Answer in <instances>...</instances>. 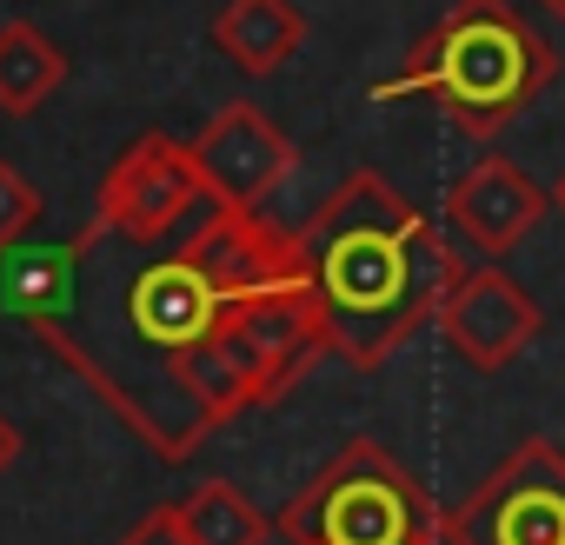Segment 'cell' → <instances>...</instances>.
I'll return each mask as SVG.
<instances>
[{
	"label": "cell",
	"instance_id": "obj_1",
	"mask_svg": "<svg viewBox=\"0 0 565 545\" xmlns=\"http://www.w3.org/2000/svg\"><path fill=\"white\" fill-rule=\"evenodd\" d=\"M307 300L327 327V353L353 373H380L426 320H439L459 280V246L373 167H353L300 226Z\"/></svg>",
	"mask_w": 565,
	"mask_h": 545
},
{
	"label": "cell",
	"instance_id": "obj_2",
	"mask_svg": "<svg viewBox=\"0 0 565 545\" xmlns=\"http://www.w3.org/2000/svg\"><path fill=\"white\" fill-rule=\"evenodd\" d=\"M0 300L14 320H28L167 466L186 459L206 432L213 413L200 406V393L186 386L180 360L160 353L120 307L107 259H100V233H74L61 246H14L0 266Z\"/></svg>",
	"mask_w": 565,
	"mask_h": 545
},
{
	"label": "cell",
	"instance_id": "obj_3",
	"mask_svg": "<svg viewBox=\"0 0 565 545\" xmlns=\"http://www.w3.org/2000/svg\"><path fill=\"white\" fill-rule=\"evenodd\" d=\"M558 81V47L512 0H452L373 100H433L466 140H499Z\"/></svg>",
	"mask_w": 565,
	"mask_h": 545
},
{
	"label": "cell",
	"instance_id": "obj_4",
	"mask_svg": "<svg viewBox=\"0 0 565 545\" xmlns=\"http://www.w3.org/2000/svg\"><path fill=\"white\" fill-rule=\"evenodd\" d=\"M273 532L287 545H446V512L380 439H347L287 505Z\"/></svg>",
	"mask_w": 565,
	"mask_h": 545
},
{
	"label": "cell",
	"instance_id": "obj_5",
	"mask_svg": "<svg viewBox=\"0 0 565 545\" xmlns=\"http://www.w3.org/2000/svg\"><path fill=\"white\" fill-rule=\"evenodd\" d=\"M320 353H327V327H320L307 287H279V293L226 300L213 340L186 353V380H193L200 406L213 413V426H226L233 413L279 399Z\"/></svg>",
	"mask_w": 565,
	"mask_h": 545
},
{
	"label": "cell",
	"instance_id": "obj_6",
	"mask_svg": "<svg viewBox=\"0 0 565 545\" xmlns=\"http://www.w3.org/2000/svg\"><path fill=\"white\" fill-rule=\"evenodd\" d=\"M446 545H565V452L519 439L446 512Z\"/></svg>",
	"mask_w": 565,
	"mask_h": 545
},
{
	"label": "cell",
	"instance_id": "obj_7",
	"mask_svg": "<svg viewBox=\"0 0 565 545\" xmlns=\"http://www.w3.org/2000/svg\"><path fill=\"white\" fill-rule=\"evenodd\" d=\"M200 200L213 206L193 147H180V140H167V133H140V140H127V153L107 167L100 200H94V220L114 226V233H127V239H140V246H160V239H173V233L193 220Z\"/></svg>",
	"mask_w": 565,
	"mask_h": 545
},
{
	"label": "cell",
	"instance_id": "obj_8",
	"mask_svg": "<svg viewBox=\"0 0 565 545\" xmlns=\"http://www.w3.org/2000/svg\"><path fill=\"white\" fill-rule=\"evenodd\" d=\"M439 333L472 373H505L545 333V313L505 272V259H479V266H459V280L446 287Z\"/></svg>",
	"mask_w": 565,
	"mask_h": 545
},
{
	"label": "cell",
	"instance_id": "obj_9",
	"mask_svg": "<svg viewBox=\"0 0 565 545\" xmlns=\"http://www.w3.org/2000/svg\"><path fill=\"white\" fill-rule=\"evenodd\" d=\"M180 253L220 287V300H253V293H279V287H307L300 233H279L259 206H213L186 233Z\"/></svg>",
	"mask_w": 565,
	"mask_h": 545
},
{
	"label": "cell",
	"instance_id": "obj_10",
	"mask_svg": "<svg viewBox=\"0 0 565 545\" xmlns=\"http://www.w3.org/2000/svg\"><path fill=\"white\" fill-rule=\"evenodd\" d=\"M193 160H200V180H206L213 206H266L287 186L300 153L253 100H233L193 133Z\"/></svg>",
	"mask_w": 565,
	"mask_h": 545
},
{
	"label": "cell",
	"instance_id": "obj_11",
	"mask_svg": "<svg viewBox=\"0 0 565 545\" xmlns=\"http://www.w3.org/2000/svg\"><path fill=\"white\" fill-rule=\"evenodd\" d=\"M558 200L505 153H479L452 186H446V226L479 253V259H505L525 246V233L552 213Z\"/></svg>",
	"mask_w": 565,
	"mask_h": 545
},
{
	"label": "cell",
	"instance_id": "obj_12",
	"mask_svg": "<svg viewBox=\"0 0 565 545\" xmlns=\"http://www.w3.org/2000/svg\"><path fill=\"white\" fill-rule=\"evenodd\" d=\"M213 47L239 74H273L307 47V14L294 0H226L213 14Z\"/></svg>",
	"mask_w": 565,
	"mask_h": 545
},
{
	"label": "cell",
	"instance_id": "obj_13",
	"mask_svg": "<svg viewBox=\"0 0 565 545\" xmlns=\"http://www.w3.org/2000/svg\"><path fill=\"white\" fill-rule=\"evenodd\" d=\"M61 81H67V54L34 21L0 28V114H34L41 100L61 94Z\"/></svg>",
	"mask_w": 565,
	"mask_h": 545
},
{
	"label": "cell",
	"instance_id": "obj_14",
	"mask_svg": "<svg viewBox=\"0 0 565 545\" xmlns=\"http://www.w3.org/2000/svg\"><path fill=\"white\" fill-rule=\"evenodd\" d=\"M173 512H180V525H186L193 545H266V532H273V519L239 485H226V479L193 485Z\"/></svg>",
	"mask_w": 565,
	"mask_h": 545
},
{
	"label": "cell",
	"instance_id": "obj_15",
	"mask_svg": "<svg viewBox=\"0 0 565 545\" xmlns=\"http://www.w3.org/2000/svg\"><path fill=\"white\" fill-rule=\"evenodd\" d=\"M41 193H34V180L21 173V167H8L0 160V253H14L28 233H34V220H41Z\"/></svg>",
	"mask_w": 565,
	"mask_h": 545
},
{
	"label": "cell",
	"instance_id": "obj_16",
	"mask_svg": "<svg viewBox=\"0 0 565 545\" xmlns=\"http://www.w3.org/2000/svg\"><path fill=\"white\" fill-rule=\"evenodd\" d=\"M120 545H193V538H186V525H180L173 505H153V512H140V525Z\"/></svg>",
	"mask_w": 565,
	"mask_h": 545
},
{
	"label": "cell",
	"instance_id": "obj_17",
	"mask_svg": "<svg viewBox=\"0 0 565 545\" xmlns=\"http://www.w3.org/2000/svg\"><path fill=\"white\" fill-rule=\"evenodd\" d=\"M14 452H21V432H14L8 419H0V472H8V466H14Z\"/></svg>",
	"mask_w": 565,
	"mask_h": 545
},
{
	"label": "cell",
	"instance_id": "obj_18",
	"mask_svg": "<svg viewBox=\"0 0 565 545\" xmlns=\"http://www.w3.org/2000/svg\"><path fill=\"white\" fill-rule=\"evenodd\" d=\"M539 8H545V14H558V21H565V0H539Z\"/></svg>",
	"mask_w": 565,
	"mask_h": 545
},
{
	"label": "cell",
	"instance_id": "obj_19",
	"mask_svg": "<svg viewBox=\"0 0 565 545\" xmlns=\"http://www.w3.org/2000/svg\"><path fill=\"white\" fill-rule=\"evenodd\" d=\"M552 200H558V213H565V173H558V186H552Z\"/></svg>",
	"mask_w": 565,
	"mask_h": 545
}]
</instances>
